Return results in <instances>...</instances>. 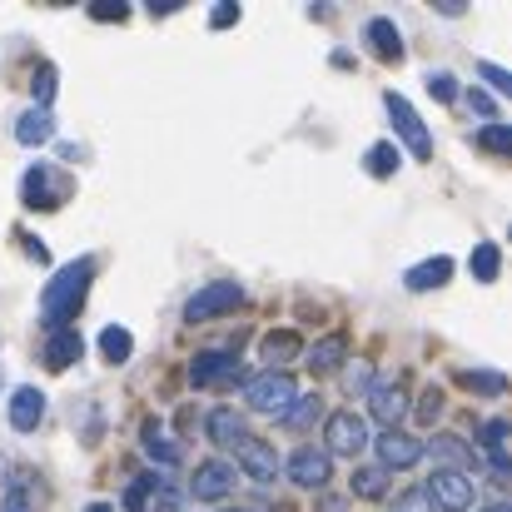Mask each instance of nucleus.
I'll list each match as a JSON object with an SVG mask.
<instances>
[{"label":"nucleus","mask_w":512,"mask_h":512,"mask_svg":"<svg viewBox=\"0 0 512 512\" xmlns=\"http://www.w3.org/2000/svg\"><path fill=\"white\" fill-rule=\"evenodd\" d=\"M90 279H95V259H75V264L55 269V279H50L45 294H40V309H45V324H50V329H65V324L80 314V304H85V294H90Z\"/></svg>","instance_id":"obj_1"},{"label":"nucleus","mask_w":512,"mask_h":512,"mask_svg":"<svg viewBox=\"0 0 512 512\" xmlns=\"http://www.w3.org/2000/svg\"><path fill=\"white\" fill-rule=\"evenodd\" d=\"M294 398H299V383H294L284 368H269V373H259V378L244 383V403H249L254 413H269V418H284Z\"/></svg>","instance_id":"obj_2"},{"label":"nucleus","mask_w":512,"mask_h":512,"mask_svg":"<svg viewBox=\"0 0 512 512\" xmlns=\"http://www.w3.org/2000/svg\"><path fill=\"white\" fill-rule=\"evenodd\" d=\"M423 493H428V503L443 512H468L473 508V493H478V483L468 478V473H453V468H433V478L423 483Z\"/></svg>","instance_id":"obj_3"},{"label":"nucleus","mask_w":512,"mask_h":512,"mask_svg":"<svg viewBox=\"0 0 512 512\" xmlns=\"http://www.w3.org/2000/svg\"><path fill=\"white\" fill-rule=\"evenodd\" d=\"M239 304H244V289H239V284H229V279H214V284H204V289L184 304V319H189V324H204V319L234 314Z\"/></svg>","instance_id":"obj_4"},{"label":"nucleus","mask_w":512,"mask_h":512,"mask_svg":"<svg viewBox=\"0 0 512 512\" xmlns=\"http://www.w3.org/2000/svg\"><path fill=\"white\" fill-rule=\"evenodd\" d=\"M383 110H388V120H393V130L403 135V145L418 155V160H433V135L423 130V120H418V110L403 100V95H383Z\"/></svg>","instance_id":"obj_5"},{"label":"nucleus","mask_w":512,"mask_h":512,"mask_svg":"<svg viewBox=\"0 0 512 512\" xmlns=\"http://www.w3.org/2000/svg\"><path fill=\"white\" fill-rule=\"evenodd\" d=\"M324 453L334 458V453H343V458H353V453H363L368 448V423L353 413V408H339V413H329V423H324Z\"/></svg>","instance_id":"obj_6"},{"label":"nucleus","mask_w":512,"mask_h":512,"mask_svg":"<svg viewBox=\"0 0 512 512\" xmlns=\"http://www.w3.org/2000/svg\"><path fill=\"white\" fill-rule=\"evenodd\" d=\"M239 378V353L229 348H204L189 358V383L194 388H219V383H234Z\"/></svg>","instance_id":"obj_7"},{"label":"nucleus","mask_w":512,"mask_h":512,"mask_svg":"<svg viewBox=\"0 0 512 512\" xmlns=\"http://www.w3.org/2000/svg\"><path fill=\"white\" fill-rule=\"evenodd\" d=\"M373 448H378V468H383V473H398V468H413V463L423 458V443H418L413 433H403V428H383Z\"/></svg>","instance_id":"obj_8"},{"label":"nucleus","mask_w":512,"mask_h":512,"mask_svg":"<svg viewBox=\"0 0 512 512\" xmlns=\"http://www.w3.org/2000/svg\"><path fill=\"white\" fill-rule=\"evenodd\" d=\"M234 468H244V473H249L254 483H274L284 463H279L274 443H264V438H254V433H249V438H244V443L234 448Z\"/></svg>","instance_id":"obj_9"},{"label":"nucleus","mask_w":512,"mask_h":512,"mask_svg":"<svg viewBox=\"0 0 512 512\" xmlns=\"http://www.w3.org/2000/svg\"><path fill=\"white\" fill-rule=\"evenodd\" d=\"M289 478L299 483V488H309V493H319V488H329V478H334V458L324 453V448H314V443H304L294 458H289Z\"/></svg>","instance_id":"obj_10"},{"label":"nucleus","mask_w":512,"mask_h":512,"mask_svg":"<svg viewBox=\"0 0 512 512\" xmlns=\"http://www.w3.org/2000/svg\"><path fill=\"white\" fill-rule=\"evenodd\" d=\"M229 488H234V463L209 458V463H199V468H194L189 498H194V503H219V498H229Z\"/></svg>","instance_id":"obj_11"},{"label":"nucleus","mask_w":512,"mask_h":512,"mask_svg":"<svg viewBox=\"0 0 512 512\" xmlns=\"http://www.w3.org/2000/svg\"><path fill=\"white\" fill-rule=\"evenodd\" d=\"M363 398H368V413H373L383 428H398V423H403V413H408V398H403V388H398V383H373Z\"/></svg>","instance_id":"obj_12"},{"label":"nucleus","mask_w":512,"mask_h":512,"mask_svg":"<svg viewBox=\"0 0 512 512\" xmlns=\"http://www.w3.org/2000/svg\"><path fill=\"white\" fill-rule=\"evenodd\" d=\"M80 353H85V339H80V329L75 324H65V329H50L45 334V368H70V363H80Z\"/></svg>","instance_id":"obj_13"},{"label":"nucleus","mask_w":512,"mask_h":512,"mask_svg":"<svg viewBox=\"0 0 512 512\" xmlns=\"http://www.w3.org/2000/svg\"><path fill=\"white\" fill-rule=\"evenodd\" d=\"M45 423V393L40 388H15L10 393V428L15 433H35Z\"/></svg>","instance_id":"obj_14"},{"label":"nucleus","mask_w":512,"mask_h":512,"mask_svg":"<svg viewBox=\"0 0 512 512\" xmlns=\"http://www.w3.org/2000/svg\"><path fill=\"white\" fill-rule=\"evenodd\" d=\"M363 40L373 45L378 60H393V65L403 60V35H398V25H393L388 15H373V20L363 25Z\"/></svg>","instance_id":"obj_15"},{"label":"nucleus","mask_w":512,"mask_h":512,"mask_svg":"<svg viewBox=\"0 0 512 512\" xmlns=\"http://www.w3.org/2000/svg\"><path fill=\"white\" fill-rule=\"evenodd\" d=\"M423 453H433L443 468H453V473H468V478H473V448H468L458 433H438L433 443H423Z\"/></svg>","instance_id":"obj_16"},{"label":"nucleus","mask_w":512,"mask_h":512,"mask_svg":"<svg viewBox=\"0 0 512 512\" xmlns=\"http://www.w3.org/2000/svg\"><path fill=\"white\" fill-rule=\"evenodd\" d=\"M453 279V259L448 254H438V259H423V264H413L408 274H403V284L413 289V294H428V289H443Z\"/></svg>","instance_id":"obj_17"},{"label":"nucleus","mask_w":512,"mask_h":512,"mask_svg":"<svg viewBox=\"0 0 512 512\" xmlns=\"http://www.w3.org/2000/svg\"><path fill=\"white\" fill-rule=\"evenodd\" d=\"M204 433H209V443H219V448H239V443L249 438V428H244V418H239L234 408H214V413L204 418Z\"/></svg>","instance_id":"obj_18"},{"label":"nucleus","mask_w":512,"mask_h":512,"mask_svg":"<svg viewBox=\"0 0 512 512\" xmlns=\"http://www.w3.org/2000/svg\"><path fill=\"white\" fill-rule=\"evenodd\" d=\"M15 140L30 145V150H35V145H50V140H55V120H50V110H25L20 125H15Z\"/></svg>","instance_id":"obj_19"},{"label":"nucleus","mask_w":512,"mask_h":512,"mask_svg":"<svg viewBox=\"0 0 512 512\" xmlns=\"http://www.w3.org/2000/svg\"><path fill=\"white\" fill-rule=\"evenodd\" d=\"M20 189H25V204H30V209H60V194L50 189V170H45V165H35V170L25 174Z\"/></svg>","instance_id":"obj_20"},{"label":"nucleus","mask_w":512,"mask_h":512,"mask_svg":"<svg viewBox=\"0 0 512 512\" xmlns=\"http://www.w3.org/2000/svg\"><path fill=\"white\" fill-rule=\"evenodd\" d=\"M140 443H145V453L160 463V468H174L179 463V448L170 443V433L160 428V423H145V433H140Z\"/></svg>","instance_id":"obj_21"},{"label":"nucleus","mask_w":512,"mask_h":512,"mask_svg":"<svg viewBox=\"0 0 512 512\" xmlns=\"http://www.w3.org/2000/svg\"><path fill=\"white\" fill-rule=\"evenodd\" d=\"M468 269H473L478 284H493V279L503 274V249H498V244H478L473 259H468Z\"/></svg>","instance_id":"obj_22"},{"label":"nucleus","mask_w":512,"mask_h":512,"mask_svg":"<svg viewBox=\"0 0 512 512\" xmlns=\"http://www.w3.org/2000/svg\"><path fill=\"white\" fill-rule=\"evenodd\" d=\"M160 483H165L160 473H140V478H130V488H125V503H120V512H145Z\"/></svg>","instance_id":"obj_23"},{"label":"nucleus","mask_w":512,"mask_h":512,"mask_svg":"<svg viewBox=\"0 0 512 512\" xmlns=\"http://www.w3.org/2000/svg\"><path fill=\"white\" fill-rule=\"evenodd\" d=\"M100 353H105V363H125V358L135 353V334H130L125 324H110V329L100 334Z\"/></svg>","instance_id":"obj_24"},{"label":"nucleus","mask_w":512,"mask_h":512,"mask_svg":"<svg viewBox=\"0 0 512 512\" xmlns=\"http://www.w3.org/2000/svg\"><path fill=\"white\" fill-rule=\"evenodd\" d=\"M339 363H348V343H343V334H329V339H319L309 348V368H339Z\"/></svg>","instance_id":"obj_25"},{"label":"nucleus","mask_w":512,"mask_h":512,"mask_svg":"<svg viewBox=\"0 0 512 512\" xmlns=\"http://www.w3.org/2000/svg\"><path fill=\"white\" fill-rule=\"evenodd\" d=\"M363 165H368V174L373 179H388V174H398V165H403V155H398V145H388V140H378L368 155H363Z\"/></svg>","instance_id":"obj_26"},{"label":"nucleus","mask_w":512,"mask_h":512,"mask_svg":"<svg viewBox=\"0 0 512 512\" xmlns=\"http://www.w3.org/2000/svg\"><path fill=\"white\" fill-rule=\"evenodd\" d=\"M353 493L368 498V503L388 498V473H383V468H353Z\"/></svg>","instance_id":"obj_27"},{"label":"nucleus","mask_w":512,"mask_h":512,"mask_svg":"<svg viewBox=\"0 0 512 512\" xmlns=\"http://www.w3.org/2000/svg\"><path fill=\"white\" fill-rule=\"evenodd\" d=\"M0 512H40L35 483H30V478H15V483L5 488V503H0Z\"/></svg>","instance_id":"obj_28"},{"label":"nucleus","mask_w":512,"mask_h":512,"mask_svg":"<svg viewBox=\"0 0 512 512\" xmlns=\"http://www.w3.org/2000/svg\"><path fill=\"white\" fill-rule=\"evenodd\" d=\"M319 413H324V398H319V393H299V398L289 403L284 423H289V428H309V423H314Z\"/></svg>","instance_id":"obj_29"},{"label":"nucleus","mask_w":512,"mask_h":512,"mask_svg":"<svg viewBox=\"0 0 512 512\" xmlns=\"http://www.w3.org/2000/svg\"><path fill=\"white\" fill-rule=\"evenodd\" d=\"M458 383H463V388H478V393H503V388H508L503 373H483V368H463Z\"/></svg>","instance_id":"obj_30"},{"label":"nucleus","mask_w":512,"mask_h":512,"mask_svg":"<svg viewBox=\"0 0 512 512\" xmlns=\"http://www.w3.org/2000/svg\"><path fill=\"white\" fill-rule=\"evenodd\" d=\"M299 348H304L299 334H269V339H264V358H269V363H284V358H294Z\"/></svg>","instance_id":"obj_31"},{"label":"nucleus","mask_w":512,"mask_h":512,"mask_svg":"<svg viewBox=\"0 0 512 512\" xmlns=\"http://www.w3.org/2000/svg\"><path fill=\"white\" fill-rule=\"evenodd\" d=\"M478 145H483V150H493V155H508L512 150V130L493 120V125H483V130H478Z\"/></svg>","instance_id":"obj_32"},{"label":"nucleus","mask_w":512,"mask_h":512,"mask_svg":"<svg viewBox=\"0 0 512 512\" xmlns=\"http://www.w3.org/2000/svg\"><path fill=\"white\" fill-rule=\"evenodd\" d=\"M30 95H35V110H45V105L55 100V65H40V70H35Z\"/></svg>","instance_id":"obj_33"},{"label":"nucleus","mask_w":512,"mask_h":512,"mask_svg":"<svg viewBox=\"0 0 512 512\" xmlns=\"http://www.w3.org/2000/svg\"><path fill=\"white\" fill-rule=\"evenodd\" d=\"M343 388H348V393H368V388H373V368H368L363 358H348V368H343Z\"/></svg>","instance_id":"obj_34"},{"label":"nucleus","mask_w":512,"mask_h":512,"mask_svg":"<svg viewBox=\"0 0 512 512\" xmlns=\"http://www.w3.org/2000/svg\"><path fill=\"white\" fill-rule=\"evenodd\" d=\"M388 512H433V503H428V493H423V483H418V488H403V493L388 503Z\"/></svg>","instance_id":"obj_35"},{"label":"nucleus","mask_w":512,"mask_h":512,"mask_svg":"<svg viewBox=\"0 0 512 512\" xmlns=\"http://www.w3.org/2000/svg\"><path fill=\"white\" fill-rule=\"evenodd\" d=\"M418 418H423L428 428L443 418V393H438V388H423V398H418Z\"/></svg>","instance_id":"obj_36"},{"label":"nucleus","mask_w":512,"mask_h":512,"mask_svg":"<svg viewBox=\"0 0 512 512\" xmlns=\"http://www.w3.org/2000/svg\"><path fill=\"white\" fill-rule=\"evenodd\" d=\"M478 75H483V80H488V85H493L498 95H512V75H508V70H503V65H493V60H483V65H478Z\"/></svg>","instance_id":"obj_37"},{"label":"nucleus","mask_w":512,"mask_h":512,"mask_svg":"<svg viewBox=\"0 0 512 512\" xmlns=\"http://www.w3.org/2000/svg\"><path fill=\"white\" fill-rule=\"evenodd\" d=\"M428 90H433L438 100H458V80H453L448 70H428Z\"/></svg>","instance_id":"obj_38"},{"label":"nucleus","mask_w":512,"mask_h":512,"mask_svg":"<svg viewBox=\"0 0 512 512\" xmlns=\"http://www.w3.org/2000/svg\"><path fill=\"white\" fill-rule=\"evenodd\" d=\"M209 25H214V30H229V25H239V5H234V0H219V5L209 10Z\"/></svg>","instance_id":"obj_39"},{"label":"nucleus","mask_w":512,"mask_h":512,"mask_svg":"<svg viewBox=\"0 0 512 512\" xmlns=\"http://www.w3.org/2000/svg\"><path fill=\"white\" fill-rule=\"evenodd\" d=\"M174 508H179V488L165 478V483L155 488V512H174Z\"/></svg>","instance_id":"obj_40"},{"label":"nucleus","mask_w":512,"mask_h":512,"mask_svg":"<svg viewBox=\"0 0 512 512\" xmlns=\"http://www.w3.org/2000/svg\"><path fill=\"white\" fill-rule=\"evenodd\" d=\"M503 438H508V423L503 418H488L483 423V448H503Z\"/></svg>","instance_id":"obj_41"},{"label":"nucleus","mask_w":512,"mask_h":512,"mask_svg":"<svg viewBox=\"0 0 512 512\" xmlns=\"http://www.w3.org/2000/svg\"><path fill=\"white\" fill-rule=\"evenodd\" d=\"M90 15H95V20H125V5H120V0H115V5H110V0H95Z\"/></svg>","instance_id":"obj_42"},{"label":"nucleus","mask_w":512,"mask_h":512,"mask_svg":"<svg viewBox=\"0 0 512 512\" xmlns=\"http://www.w3.org/2000/svg\"><path fill=\"white\" fill-rule=\"evenodd\" d=\"M468 105H473L478 115H493V95H483V90H468Z\"/></svg>","instance_id":"obj_43"},{"label":"nucleus","mask_w":512,"mask_h":512,"mask_svg":"<svg viewBox=\"0 0 512 512\" xmlns=\"http://www.w3.org/2000/svg\"><path fill=\"white\" fill-rule=\"evenodd\" d=\"M184 0H150V15H174Z\"/></svg>","instance_id":"obj_44"},{"label":"nucleus","mask_w":512,"mask_h":512,"mask_svg":"<svg viewBox=\"0 0 512 512\" xmlns=\"http://www.w3.org/2000/svg\"><path fill=\"white\" fill-rule=\"evenodd\" d=\"M85 512H115V508H110V503H90Z\"/></svg>","instance_id":"obj_45"},{"label":"nucleus","mask_w":512,"mask_h":512,"mask_svg":"<svg viewBox=\"0 0 512 512\" xmlns=\"http://www.w3.org/2000/svg\"><path fill=\"white\" fill-rule=\"evenodd\" d=\"M483 512H512V508L508 503H493V508H483Z\"/></svg>","instance_id":"obj_46"},{"label":"nucleus","mask_w":512,"mask_h":512,"mask_svg":"<svg viewBox=\"0 0 512 512\" xmlns=\"http://www.w3.org/2000/svg\"><path fill=\"white\" fill-rule=\"evenodd\" d=\"M224 512H244V508H224Z\"/></svg>","instance_id":"obj_47"}]
</instances>
